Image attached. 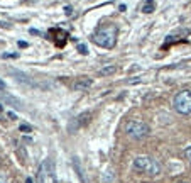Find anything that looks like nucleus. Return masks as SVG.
<instances>
[{"label": "nucleus", "instance_id": "obj_1", "mask_svg": "<svg viewBox=\"0 0 191 183\" xmlns=\"http://www.w3.org/2000/svg\"><path fill=\"white\" fill-rule=\"evenodd\" d=\"M91 41H93L97 46L105 49H112L117 43V27L113 24H105V26H100L97 31L91 36Z\"/></svg>", "mask_w": 191, "mask_h": 183}, {"label": "nucleus", "instance_id": "obj_2", "mask_svg": "<svg viewBox=\"0 0 191 183\" xmlns=\"http://www.w3.org/2000/svg\"><path fill=\"white\" fill-rule=\"evenodd\" d=\"M135 171H140V173H146V175H151V176H156V175H159L161 171V166L157 163L156 159H152V158H147V156H139L134 159V163H132Z\"/></svg>", "mask_w": 191, "mask_h": 183}, {"label": "nucleus", "instance_id": "obj_3", "mask_svg": "<svg viewBox=\"0 0 191 183\" xmlns=\"http://www.w3.org/2000/svg\"><path fill=\"white\" fill-rule=\"evenodd\" d=\"M125 132L127 136L130 137V139H135V141H140L144 139V137L149 136V132H151V129H149V126L146 122H142V120H128V122L125 124Z\"/></svg>", "mask_w": 191, "mask_h": 183}, {"label": "nucleus", "instance_id": "obj_4", "mask_svg": "<svg viewBox=\"0 0 191 183\" xmlns=\"http://www.w3.org/2000/svg\"><path fill=\"white\" fill-rule=\"evenodd\" d=\"M174 109L179 114H191V90H183L174 97Z\"/></svg>", "mask_w": 191, "mask_h": 183}, {"label": "nucleus", "instance_id": "obj_5", "mask_svg": "<svg viewBox=\"0 0 191 183\" xmlns=\"http://www.w3.org/2000/svg\"><path fill=\"white\" fill-rule=\"evenodd\" d=\"M9 73L12 75V76L15 78L19 83H22V85H34V81L31 80V76H27L26 73H22V71H19V70H9Z\"/></svg>", "mask_w": 191, "mask_h": 183}, {"label": "nucleus", "instance_id": "obj_6", "mask_svg": "<svg viewBox=\"0 0 191 183\" xmlns=\"http://www.w3.org/2000/svg\"><path fill=\"white\" fill-rule=\"evenodd\" d=\"M91 85H93L91 78L83 76V78H78V80L73 83V90H76V92H83V90H88Z\"/></svg>", "mask_w": 191, "mask_h": 183}, {"label": "nucleus", "instance_id": "obj_7", "mask_svg": "<svg viewBox=\"0 0 191 183\" xmlns=\"http://www.w3.org/2000/svg\"><path fill=\"white\" fill-rule=\"evenodd\" d=\"M117 66L115 65H107V66H103V68L98 70V76H110V75H115L117 73Z\"/></svg>", "mask_w": 191, "mask_h": 183}, {"label": "nucleus", "instance_id": "obj_8", "mask_svg": "<svg viewBox=\"0 0 191 183\" xmlns=\"http://www.w3.org/2000/svg\"><path fill=\"white\" fill-rule=\"evenodd\" d=\"M74 119H76L78 126L83 127V126H86V124L91 120V112H83V114H80L78 117H74Z\"/></svg>", "mask_w": 191, "mask_h": 183}, {"label": "nucleus", "instance_id": "obj_9", "mask_svg": "<svg viewBox=\"0 0 191 183\" xmlns=\"http://www.w3.org/2000/svg\"><path fill=\"white\" fill-rule=\"evenodd\" d=\"M3 102H7V103H12V105L15 107V109H22V102L19 100V98H15V97H10V95H5V97H3Z\"/></svg>", "mask_w": 191, "mask_h": 183}, {"label": "nucleus", "instance_id": "obj_10", "mask_svg": "<svg viewBox=\"0 0 191 183\" xmlns=\"http://www.w3.org/2000/svg\"><path fill=\"white\" fill-rule=\"evenodd\" d=\"M154 10H156L154 0H147V2L144 3V7H142V12H146V14H151V12H154Z\"/></svg>", "mask_w": 191, "mask_h": 183}, {"label": "nucleus", "instance_id": "obj_11", "mask_svg": "<svg viewBox=\"0 0 191 183\" xmlns=\"http://www.w3.org/2000/svg\"><path fill=\"white\" fill-rule=\"evenodd\" d=\"M73 165H74V170H76V173H78V178L85 183L86 180H85V175H83V170L80 168V163H78V158H73Z\"/></svg>", "mask_w": 191, "mask_h": 183}, {"label": "nucleus", "instance_id": "obj_12", "mask_svg": "<svg viewBox=\"0 0 191 183\" xmlns=\"http://www.w3.org/2000/svg\"><path fill=\"white\" fill-rule=\"evenodd\" d=\"M44 166H46V173H48L49 176H54V165H53V161L51 159H46Z\"/></svg>", "mask_w": 191, "mask_h": 183}, {"label": "nucleus", "instance_id": "obj_13", "mask_svg": "<svg viewBox=\"0 0 191 183\" xmlns=\"http://www.w3.org/2000/svg\"><path fill=\"white\" fill-rule=\"evenodd\" d=\"M184 158L188 159V163H189V166H191V146L184 149Z\"/></svg>", "mask_w": 191, "mask_h": 183}, {"label": "nucleus", "instance_id": "obj_14", "mask_svg": "<svg viewBox=\"0 0 191 183\" xmlns=\"http://www.w3.org/2000/svg\"><path fill=\"white\" fill-rule=\"evenodd\" d=\"M78 51H80L81 55H88V48H86V44H78Z\"/></svg>", "mask_w": 191, "mask_h": 183}, {"label": "nucleus", "instance_id": "obj_15", "mask_svg": "<svg viewBox=\"0 0 191 183\" xmlns=\"http://www.w3.org/2000/svg\"><path fill=\"white\" fill-rule=\"evenodd\" d=\"M19 129H20L22 132H31V131H32V127H31V126H27V124H20V127H19Z\"/></svg>", "mask_w": 191, "mask_h": 183}, {"label": "nucleus", "instance_id": "obj_16", "mask_svg": "<svg viewBox=\"0 0 191 183\" xmlns=\"http://www.w3.org/2000/svg\"><path fill=\"white\" fill-rule=\"evenodd\" d=\"M64 14L68 15V17H69V15H73V7L71 5H66L64 7Z\"/></svg>", "mask_w": 191, "mask_h": 183}, {"label": "nucleus", "instance_id": "obj_17", "mask_svg": "<svg viewBox=\"0 0 191 183\" xmlns=\"http://www.w3.org/2000/svg\"><path fill=\"white\" fill-rule=\"evenodd\" d=\"M0 183H7V176H5V173H2V171H0Z\"/></svg>", "mask_w": 191, "mask_h": 183}, {"label": "nucleus", "instance_id": "obj_18", "mask_svg": "<svg viewBox=\"0 0 191 183\" xmlns=\"http://www.w3.org/2000/svg\"><path fill=\"white\" fill-rule=\"evenodd\" d=\"M5 88H7L5 81H3V80H0V92H5Z\"/></svg>", "mask_w": 191, "mask_h": 183}, {"label": "nucleus", "instance_id": "obj_19", "mask_svg": "<svg viewBox=\"0 0 191 183\" xmlns=\"http://www.w3.org/2000/svg\"><path fill=\"white\" fill-rule=\"evenodd\" d=\"M2 58H5V60L7 58H19V55L17 53H14V55H2Z\"/></svg>", "mask_w": 191, "mask_h": 183}, {"label": "nucleus", "instance_id": "obj_20", "mask_svg": "<svg viewBox=\"0 0 191 183\" xmlns=\"http://www.w3.org/2000/svg\"><path fill=\"white\" fill-rule=\"evenodd\" d=\"M19 48H27V43L26 41H19Z\"/></svg>", "mask_w": 191, "mask_h": 183}, {"label": "nucleus", "instance_id": "obj_21", "mask_svg": "<svg viewBox=\"0 0 191 183\" xmlns=\"http://www.w3.org/2000/svg\"><path fill=\"white\" fill-rule=\"evenodd\" d=\"M125 9H127V7L123 5V3H120V5H118V10H122V12H123V10H125Z\"/></svg>", "mask_w": 191, "mask_h": 183}, {"label": "nucleus", "instance_id": "obj_22", "mask_svg": "<svg viewBox=\"0 0 191 183\" xmlns=\"http://www.w3.org/2000/svg\"><path fill=\"white\" fill-rule=\"evenodd\" d=\"M31 34H34V36H39V31H36V29H31Z\"/></svg>", "mask_w": 191, "mask_h": 183}, {"label": "nucleus", "instance_id": "obj_23", "mask_svg": "<svg viewBox=\"0 0 191 183\" xmlns=\"http://www.w3.org/2000/svg\"><path fill=\"white\" fill-rule=\"evenodd\" d=\"M26 183H32V178H27V180H26Z\"/></svg>", "mask_w": 191, "mask_h": 183}, {"label": "nucleus", "instance_id": "obj_24", "mask_svg": "<svg viewBox=\"0 0 191 183\" xmlns=\"http://www.w3.org/2000/svg\"><path fill=\"white\" fill-rule=\"evenodd\" d=\"M2 109H3V107H2V103H0V110H2Z\"/></svg>", "mask_w": 191, "mask_h": 183}, {"label": "nucleus", "instance_id": "obj_25", "mask_svg": "<svg viewBox=\"0 0 191 183\" xmlns=\"http://www.w3.org/2000/svg\"><path fill=\"white\" fill-rule=\"evenodd\" d=\"M0 161H2V158H0Z\"/></svg>", "mask_w": 191, "mask_h": 183}, {"label": "nucleus", "instance_id": "obj_26", "mask_svg": "<svg viewBox=\"0 0 191 183\" xmlns=\"http://www.w3.org/2000/svg\"><path fill=\"white\" fill-rule=\"evenodd\" d=\"M181 183H184V181H181Z\"/></svg>", "mask_w": 191, "mask_h": 183}]
</instances>
